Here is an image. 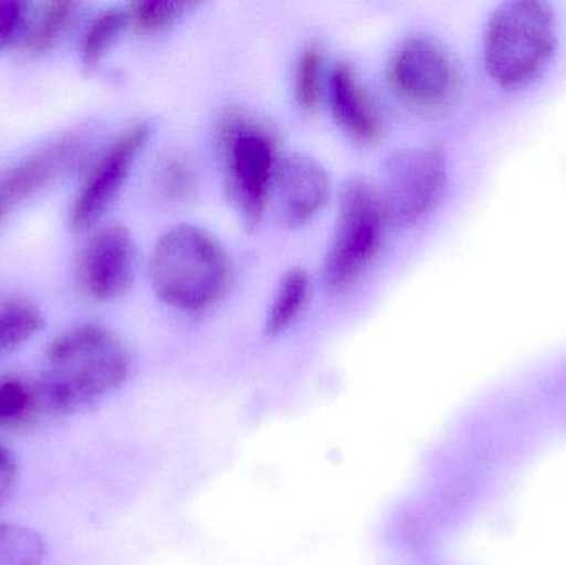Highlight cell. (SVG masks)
I'll use <instances>...</instances> for the list:
<instances>
[{"label": "cell", "instance_id": "13", "mask_svg": "<svg viewBox=\"0 0 566 565\" xmlns=\"http://www.w3.org/2000/svg\"><path fill=\"white\" fill-rule=\"evenodd\" d=\"M50 418L36 381L22 375H0V431L19 430Z\"/></svg>", "mask_w": 566, "mask_h": 565}, {"label": "cell", "instance_id": "22", "mask_svg": "<svg viewBox=\"0 0 566 565\" xmlns=\"http://www.w3.org/2000/svg\"><path fill=\"white\" fill-rule=\"evenodd\" d=\"M29 6L19 0H0V52L22 42L29 25Z\"/></svg>", "mask_w": 566, "mask_h": 565}, {"label": "cell", "instance_id": "6", "mask_svg": "<svg viewBox=\"0 0 566 565\" xmlns=\"http://www.w3.org/2000/svg\"><path fill=\"white\" fill-rule=\"evenodd\" d=\"M388 82L396 95L419 112H441L454 105L464 86L458 55L439 39L416 35L392 52Z\"/></svg>", "mask_w": 566, "mask_h": 565}, {"label": "cell", "instance_id": "19", "mask_svg": "<svg viewBox=\"0 0 566 565\" xmlns=\"http://www.w3.org/2000/svg\"><path fill=\"white\" fill-rule=\"evenodd\" d=\"M323 75H325V52L312 43L305 46L296 60L293 76V95L300 108L312 113L322 102Z\"/></svg>", "mask_w": 566, "mask_h": 565}, {"label": "cell", "instance_id": "18", "mask_svg": "<svg viewBox=\"0 0 566 565\" xmlns=\"http://www.w3.org/2000/svg\"><path fill=\"white\" fill-rule=\"evenodd\" d=\"M128 29V9L112 7L98 13L83 36L82 62L85 69H96Z\"/></svg>", "mask_w": 566, "mask_h": 565}, {"label": "cell", "instance_id": "23", "mask_svg": "<svg viewBox=\"0 0 566 565\" xmlns=\"http://www.w3.org/2000/svg\"><path fill=\"white\" fill-rule=\"evenodd\" d=\"M19 478V463L9 448L0 444V508L6 504Z\"/></svg>", "mask_w": 566, "mask_h": 565}, {"label": "cell", "instance_id": "10", "mask_svg": "<svg viewBox=\"0 0 566 565\" xmlns=\"http://www.w3.org/2000/svg\"><path fill=\"white\" fill-rule=\"evenodd\" d=\"M329 176L318 159L290 155L281 159L272 196L286 228H302L312 221L329 198Z\"/></svg>", "mask_w": 566, "mask_h": 565}, {"label": "cell", "instance_id": "9", "mask_svg": "<svg viewBox=\"0 0 566 565\" xmlns=\"http://www.w3.org/2000/svg\"><path fill=\"white\" fill-rule=\"evenodd\" d=\"M136 245L122 224L99 226L83 245L78 278L83 291L98 302H112L132 289Z\"/></svg>", "mask_w": 566, "mask_h": 565}, {"label": "cell", "instance_id": "15", "mask_svg": "<svg viewBox=\"0 0 566 565\" xmlns=\"http://www.w3.org/2000/svg\"><path fill=\"white\" fill-rule=\"evenodd\" d=\"M78 6L73 2H52L30 13L20 49L25 55H42L56 45L72 27Z\"/></svg>", "mask_w": 566, "mask_h": 565}, {"label": "cell", "instance_id": "20", "mask_svg": "<svg viewBox=\"0 0 566 565\" xmlns=\"http://www.w3.org/2000/svg\"><path fill=\"white\" fill-rule=\"evenodd\" d=\"M43 537L22 524L0 523V565H42Z\"/></svg>", "mask_w": 566, "mask_h": 565}, {"label": "cell", "instance_id": "14", "mask_svg": "<svg viewBox=\"0 0 566 565\" xmlns=\"http://www.w3.org/2000/svg\"><path fill=\"white\" fill-rule=\"evenodd\" d=\"M312 281L305 269L293 268L279 281L274 297L265 315V334L275 337L289 331L308 304Z\"/></svg>", "mask_w": 566, "mask_h": 565}, {"label": "cell", "instance_id": "2", "mask_svg": "<svg viewBox=\"0 0 566 565\" xmlns=\"http://www.w3.org/2000/svg\"><path fill=\"white\" fill-rule=\"evenodd\" d=\"M234 265L226 245L195 224H178L156 242L149 282L156 297L182 312L218 304L231 287Z\"/></svg>", "mask_w": 566, "mask_h": 565}, {"label": "cell", "instance_id": "8", "mask_svg": "<svg viewBox=\"0 0 566 565\" xmlns=\"http://www.w3.org/2000/svg\"><path fill=\"white\" fill-rule=\"evenodd\" d=\"M151 125L135 123L126 128L115 142L109 143L98 161L86 176L82 189L70 209V226L75 231H86L98 224L116 196L132 175L136 159L142 155L151 136Z\"/></svg>", "mask_w": 566, "mask_h": 565}, {"label": "cell", "instance_id": "16", "mask_svg": "<svg viewBox=\"0 0 566 565\" xmlns=\"http://www.w3.org/2000/svg\"><path fill=\"white\" fill-rule=\"evenodd\" d=\"M43 327V315L35 304L22 297L0 302V360L29 344Z\"/></svg>", "mask_w": 566, "mask_h": 565}, {"label": "cell", "instance_id": "7", "mask_svg": "<svg viewBox=\"0 0 566 565\" xmlns=\"http://www.w3.org/2000/svg\"><path fill=\"white\" fill-rule=\"evenodd\" d=\"M448 182V158L439 146H412L388 156L376 186L389 224H418L438 206Z\"/></svg>", "mask_w": 566, "mask_h": 565}, {"label": "cell", "instance_id": "12", "mask_svg": "<svg viewBox=\"0 0 566 565\" xmlns=\"http://www.w3.org/2000/svg\"><path fill=\"white\" fill-rule=\"evenodd\" d=\"M326 86L336 125L359 145H376L382 136V118L358 72L349 63H338Z\"/></svg>", "mask_w": 566, "mask_h": 565}, {"label": "cell", "instance_id": "11", "mask_svg": "<svg viewBox=\"0 0 566 565\" xmlns=\"http://www.w3.org/2000/svg\"><path fill=\"white\" fill-rule=\"evenodd\" d=\"M80 146L78 136H63L9 169L0 178V222L17 206L60 178L75 161Z\"/></svg>", "mask_w": 566, "mask_h": 565}, {"label": "cell", "instance_id": "1", "mask_svg": "<svg viewBox=\"0 0 566 565\" xmlns=\"http://www.w3.org/2000/svg\"><path fill=\"white\" fill-rule=\"evenodd\" d=\"M129 368L125 342L102 325L85 324L49 345L36 384L50 418H65L118 390Z\"/></svg>", "mask_w": 566, "mask_h": 565}, {"label": "cell", "instance_id": "5", "mask_svg": "<svg viewBox=\"0 0 566 565\" xmlns=\"http://www.w3.org/2000/svg\"><path fill=\"white\" fill-rule=\"evenodd\" d=\"M388 226L376 186L348 179L339 192L335 234L323 262V279L332 291H345L358 281L378 255Z\"/></svg>", "mask_w": 566, "mask_h": 565}, {"label": "cell", "instance_id": "4", "mask_svg": "<svg viewBox=\"0 0 566 565\" xmlns=\"http://www.w3.org/2000/svg\"><path fill=\"white\" fill-rule=\"evenodd\" d=\"M218 135L229 201L242 226L255 229L274 192L281 165L277 139L265 123L245 109L226 113L219 123Z\"/></svg>", "mask_w": 566, "mask_h": 565}, {"label": "cell", "instance_id": "21", "mask_svg": "<svg viewBox=\"0 0 566 565\" xmlns=\"http://www.w3.org/2000/svg\"><path fill=\"white\" fill-rule=\"evenodd\" d=\"M195 3L181 0H142L128 7L129 29L139 33H155L168 29L182 19Z\"/></svg>", "mask_w": 566, "mask_h": 565}, {"label": "cell", "instance_id": "17", "mask_svg": "<svg viewBox=\"0 0 566 565\" xmlns=\"http://www.w3.org/2000/svg\"><path fill=\"white\" fill-rule=\"evenodd\" d=\"M155 188L163 205L181 206L191 201L199 188L198 166L191 156L168 153L156 168Z\"/></svg>", "mask_w": 566, "mask_h": 565}, {"label": "cell", "instance_id": "3", "mask_svg": "<svg viewBox=\"0 0 566 565\" xmlns=\"http://www.w3.org/2000/svg\"><path fill=\"white\" fill-rule=\"evenodd\" d=\"M560 40L557 10L544 0H509L492 12L484 33V65L492 82L518 90L537 82Z\"/></svg>", "mask_w": 566, "mask_h": 565}]
</instances>
